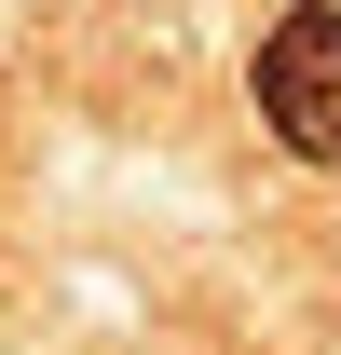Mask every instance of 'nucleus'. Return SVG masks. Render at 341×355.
I'll use <instances>...</instances> for the list:
<instances>
[{"label": "nucleus", "instance_id": "f257e3e1", "mask_svg": "<svg viewBox=\"0 0 341 355\" xmlns=\"http://www.w3.org/2000/svg\"><path fill=\"white\" fill-rule=\"evenodd\" d=\"M259 123L287 137L300 164H341V14L328 0H300V14H273L259 28Z\"/></svg>", "mask_w": 341, "mask_h": 355}]
</instances>
